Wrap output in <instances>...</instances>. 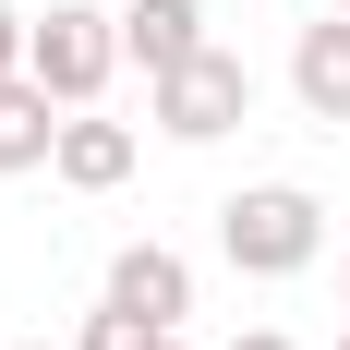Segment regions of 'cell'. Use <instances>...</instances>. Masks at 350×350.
<instances>
[{
  "mask_svg": "<svg viewBox=\"0 0 350 350\" xmlns=\"http://www.w3.org/2000/svg\"><path fill=\"white\" fill-rule=\"evenodd\" d=\"M217 254H230L242 278H302L326 254V206L302 181H242V193L217 206Z\"/></svg>",
  "mask_w": 350,
  "mask_h": 350,
  "instance_id": "obj_1",
  "label": "cell"
},
{
  "mask_svg": "<svg viewBox=\"0 0 350 350\" xmlns=\"http://www.w3.org/2000/svg\"><path fill=\"white\" fill-rule=\"evenodd\" d=\"M25 72H36L61 109H97L109 72H121V12H97V0H49L36 36H25Z\"/></svg>",
  "mask_w": 350,
  "mask_h": 350,
  "instance_id": "obj_2",
  "label": "cell"
},
{
  "mask_svg": "<svg viewBox=\"0 0 350 350\" xmlns=\"http://www.w3.org/2000/svg\"><path fill=\"white\" fill-rule=\"evenodd\" d=\"M145 109H157V133H170V145H217V133H242V121H254V61H242V49H193L181 72L145 85Z\"/></svg>",
  "mask_w": 350,
  "mask_h": 350,
  "instance_id": "obj_3",
  "label": "cell"
},
{
  "mask_svg": "<svg viewBox=\"0 0 350 350\" xmlns=\"http://www.w3.org/2000/svg\"><path fill=\"white\" fill-rule=\"evenodd\" d=\"M97 302H109V314H145V326H181V314H193V266H181L170 242H121Z\"/></svg>",
  "mask_w": 350,
  "mask_h": 350,
  "instance_id": "obj_4",
  "label": "cell"
},
{
  "mask_svg": "<svg viewBox=\"0 0 350 350\" xmlns=\"http://www.w3.org/2000/svg\"><path fill=\"white\" fill-rule=\"evenodd\" d=\"M193 49H217V36H206V0H121V61H145V85L181 72Z\"/></svg>",
  "mask_w": 350,
  "mask_h": 350,
  "instance_id": "obj_5",
  "label": "cell"
},
{
  "mask_svg": "<svg viewBox=\"0 0 350 350\" xmlns=\"http://www.w3.org/2000/svg\"><path fill=\"white\" fill-rule=\"evenodd\" d=\"M290 97L314 109V121H350V12H314V25L290 36Z\"/></svg>",
  "mask_w": 350,
  "mask_h": 350,
  "instance_id": "obj_6",
  "label": "cell"
},
{
  "mask_svg": "<svg viewBox=\"0 0 350 350\" xmlns=\"http://www.w3.org/2000/svg\"><path fill=\"white\" fill-rule=\"evenodd\" d=\"M133 157H145V145H133V121H97V109H72L49 170H61L72 193H121V181H133Z\"/></svg>",
  "mask_w": 350,
  "mask_h": 350,
  "instance_id": "obj_7",
  "label": "cell"
},
{
  "mask_svg": "<svg viewBox=\"0 0 350 350\" xmlns=\"http://www.w3.org/2000/svg\"><path fill=\"white\" fill-rule=\"evenodd\" d=\"M61 121H72V109L49 97L36 72H25V85H0V170H49V157H61Z\"/></svg>",
  "mask_w": 350,
  "mask_h": 350,
  "instance_id": "obj_8",
  "label": "cell"
},
{
  "mask_svg": "<svg viewBox=\"0 0 350 350\" xmlns=\"http://www.w3.org/2000/svg\"><path fill=\"white\" fill-rule=\"evenodd\" d=\"M72 350H193V338H181V326H145V314H109V302H97Z\"/></svg>",
  "mask_w": 350,
  "mask_h": 350,
  "instance_id": "obj_9",
  "label": "cell"
},
{
  "mask_svg": "<svg viewBox=\"0 0 350 350\" xmlns=\"http://www.w3.org/2000/svg\"><path fill=\"white\" fill-rule=\"evenodd\" d=\"M25 36H36V25L12 12V0H0V85H25Z\"/></svg>",
  "mask_w": 350,
  "mask_h": 350,
  "instance_id": "obj_10",
  "label": "cell"
},
{
  "mask_svg": "<svg viewBox=\"0 0 350 350\" xmlns=\"http://www.w3.org/2000/svg\"><path fill=\"white\" fill-rule=\"evenodd\" d=\"M230 350H302V338H278V326H242V338H230Z\"/></svg>",
  "mask_w": 350,
  "mask_h": 350,
  "instance_id": "obj_11",
  "label": "cell"
},
{
  "mask_svg": "<svg viewBox=\"0 0 350 350\" xmlns=\"http://www.w3.org/2000/svg\"><path fill=\"white\" fill-rule=\"evenodd\" d=\"M338 302H350V254H338Z\"/></svg>",
  "mask_w": 350,
  "mask_h": 350,
  "instance_id": "obj_12",
  "label": "cell"
},
{
  "mask_svg": "<svg viewBox=\"0 0 350 350\" xmlns=\"http://www.w3.org/2000/svg\"><path fill=\"white\" fill-rule=\"evenodd\" d=\"M326 12H350V0H326Z\"/></svg>",
  "mask_w": 350,
  "mask_h": 350,
  "instance_id": "obj_13",
  "label": "cell"
},
{
  "mask_svg": "<svg viewBox=\"0 0 350 350\" xmlns=\"http://www.w3.org/2000/svg\"><path fill=\"white\" fill-rule=\"evenodd\" d=\"M338 350H350V338H338Z\"/></svg>",
  "mask_w": 350,
  "mask_h": 350,
  "instance_id": "obj_14",
  "label": "cell"
}]
</instances>
